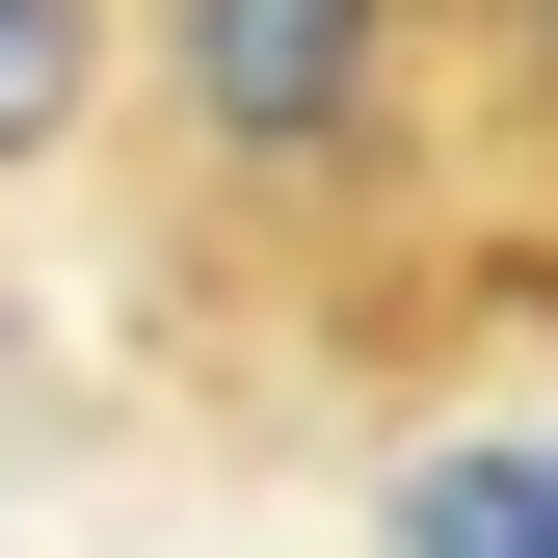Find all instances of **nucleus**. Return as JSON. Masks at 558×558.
<instances>
[{
	"label": "nucleus",
	"instance_id": "1",
	"mask_svg": "<svg viewBox=\"0 0 558 558\" xmlns=\"http://www.w3.org/2000/svg\"><path fill=\"white\" fill-rule=\"evenodd\" d=\"M160 107L214 186H373L399 133V0H160Z\"/></svg>",
	"mask_w": 558,
	"mask_h": 558
},
{
	"label": "nucleus",
	"instance_id": "2",
	"mask_svg": "<svg viewBox=\"0 0 558 558\" xmlns=\"http://www.w3.org/2000/svg\"><path fill=\"white\" fill-rule=\"evenodd\" d=\"M399 558H558V452H452V478H399Z\"/></svg>",
	"mask_w": 558,
	"mask_h": 558
},
{
	"label": "nucleus",
	"instance_id": "3",
	"mask_svg": "<svg viewBox=\"0 0 558 558\" xmlns=\"http://www.w3.org/2000/svg\"><path fill=\"white\" fill-rule=\"evenodd\" d=\"M81 81H107V0H0V160H53Z\"/></svg>",
	"mask_w": 558,
	"mask_h": 558
},
{
	"label": "nucleus",
	"instance_id": "4",
	"mask_svg": "<svg viewBox=\"0 0 558 558\" xmlns=\"http://www.w3.org/2000/svg\"><path fill=\"white\" fill-rule=\"evenodd\" d=\"M478 27H506V107H558V0H478Z\"/></svg>",
	"mask_w": 558,
	"mask_h": 558
}]
</instances>
